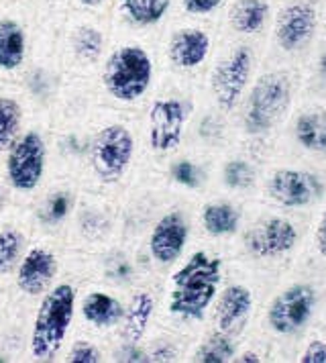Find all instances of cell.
I'll use <instances>...</instances> for the list:
<instances>
[{
  "instance_id": "6da1fadb",
  "label": "cell",
  "mask_w": 326,
  "mask_h": 363,
  "mask_svg": "<svg viewBox=\"0 0 326 363\" xmlns=\"http://www.w3.org/2000/svg\"><path fill=\"white\" fill-rule=\"evenodd\" d=\"M143 172L137 113L96 104L88 118V151L80 186L118 199Z\"/></svg>"
},
{
  "instance_id": "7a4b0ae2",
  "label": "cell",
  "mask_w": 326,
  "mask_h": 363,
  "mask_svg": "<svg viewBox=\"0 0 326 363\" xmlns=\"http://www.w3.org/2000/svg\"><path fill=\"white\" fill-rule=\"evenodd\" d=\"M162 80L157 39L113 29V41L94 76L98 104L139 113Z\"/></svg>"
},
{
  "instance_id": "3957f363",
  "label": "cell",
  "mask_w": 326,
  "mask_h": 363,
  "mask_svg": "<svg viewBox=\"0 0 326 363\" xmlns=\"http://www.w3.org/2000/svg\"><path fill=\"white\" fill-rule=\"evenodd\" d=\"M190 80L162 74L157 90L137 113L143 145V172L157 174L169 157L186 149L198 111Z\"/></svg>"
},
{
  "instance_id": "277c9868",
  "label": "cell",
  "mask_w": 326,
  "mask_h": 363,
  "mask_svg": "<svg viewBox=\"0 0 326 363\" xmlns=\"http://www.w3.org/2000/svg\"><path fill=\"white\" fill-rule=\"evenodd\" d=\"M82 281L76 269L64 265V274L39 298L29 316L27 351L23 362L60 363L62 351L76 330Z\"/></svg>"
},
{
  "instance_id": "5b68a950",
  "label": "cell",
  "mask_w": 326,
  "mask_h": 363,
  "mask_svg": "<svg viewBox=\"0 0 326 363\" xmlns=\"http://www.w3.org/2000/svg\"><path fill=\"white\" fill-rule=\"evenodd\" d=\"M113 41L111 17H98L90 13L72 11L62 18L53 55L65 74V78L94 80L100 64Z\"/></svg>"
},
{
  "instance_id": "8992f818",
  "label": "cell",
  "mask_w": 326,
  "mask_h": 363,
  "mask_svg": "<svg viewBox=\"0 0 326 363\" xmlns=\"http://www.w3.org/2000/svg\"><path fill=\"white\" fill-rule=\"evenodd\" d=\"M2 172L16 206H27L51 178L49 121L33 116L27 129L2 157Z\"/></svg>"
},
{
  "instance_id": "52a82bcc",
  "label": "cell",
  "mask_w": 326,
  "mask_h": 363,
  "mask_svg": "<svg viewBox=\"0 0 326 363\" xmlns=\"http://www.w3.org/2000/svg\"><path fill=\"white\" fill-rule=\"evenodd\" d=\"M64 259L65 247L60 237L35 233L6 290L13 308L31 314L39 298L64 274Z\"/></svg>"
},
{
  "instance_id": "ba28073f",
  "label": "cell",
  "mask_w": 326,
  "mask_h": 363,
  "mask_svg": "<svg viewBox=\"0 0 326 363\" xmlns=\"http://www.w3.org/2000/svg\"><path fill=\"white\" fill-rule=\"evenodd\" d=\"M194 239V216L181 199L169 196L163 202L159 213L151 220L141 239V251L155 274L163 276L172 269L186 251L192 247Z\"/></svg>"
},
{
  "instance_id": "9c48e42d",
  "label": "cell",
  "mask_w": 326,
  "mask_h": 363,
  "mask_svg": "<svg viewBox=\"0 0 326 363\" xmlns=\"http://www.w3.org/2000/svg\"><path fill=\"white\" fill-rule=\"evenodd\" d=\"M62 241L78 253H96L118 241V199L82 188Z\"/></svg>"
},
{
  "instance_id": "30bf717a",
  "label": "cell",
  "mask_w": 326,
  "mask_h": 363,
  "mask_svg": "<svg viewBox=\"0 0 326 363\" xmlns=\"http://www.w3.org/2000/svg\"><path fill=\"white\" fill-rule=\"evenodd\" d=\"M84 281H102L116 290L129 292L149 278H163L151 269L139 245L114 241L96 253H80Z\"/></svg>"
},
{
  "instance_id": "8fae6325",
  "label": "cell",
  "mask_w": 326,
  "mask_h": 363,
  "mask_svg": "<svg viewBox=\"0 0 326 363\" xmlns=\"http://www.w3.org/2000/svg\"><path fill=\"white\" fill-rule=\"evenodd\" d=\"M292 102V82L283 72H269L249 86L241 102V127L249 137H263L286 116Z\"/></svg>"
},
{
  "instance_id": "7c38bea8",
  "label": "cell",
  "mask_w": 326,
  "mask_h": 363,
  "mask_svg": "<svg viewBox=\"0 0 326 363\" xmlns=\"http://www.w3.org/2000/svg\"><path fill=\"white\" fill-rule=\"evenodd\" d=\"M125 316V292L102 281H82L76 308V330L113 343Z\"/></svg>"
},
{
  "instance_id": "4fadbf2b",
  "label": "cell",
  "mask_w": 326,
  "mask_h": 363,
  "mask_svg": "<svg viewBox=\"0 0 326 363\" xmlns=\"http://www.w3.org/2000/svg\"><path fill=\"white\" fill-rule=\"evenodd\" d=\"M172 194L163 188L157 174L141 172V176L118 196V241L141 245V239L163 202Z\"/></svg>"
},
{
  "instance_id": "5bb4252c",
  "label": "cell",
  "mask_w": 326,
  "mask_h": 363,
  "mask_svg": "<svg viewBox=\"0 0 326 363\" xmlns=\"http://www.w3.org/2000/svg\"><path fill=\"white\" fill-rule=\"evenodd\" d=\"M255 66L253 50L244 43L230 48L227 53L214 60L210 72H208V96L212 106L220 111L223 115H232L251 86Z\"/></svg>"
},
{
  "instance_id": "9a60e30c",
  "label": "cell",
  "mask_w": 326,
  "mask_h": 363,
  "mask_svg": "<svg viewBox=\"0 0 326 363\" xmlns=\"http://www.w3.org/2000/svg\"><path fill=\"white\" fill-rule=\"evenodd\" d=\"M214 41L210 31L200 25H179L157 39V53L162 62V74L181 80L198 74L210 64Z\"/></svg>"
},
{
  "instance_id": "2e32d148",
  "label": "cell",
  "mask_w": 326,
  "mask_h": 363,
  "mask_svg": "<svg viewBox=\"0 0 326 363\" xmlns=\"http://www.w3.org/2000/svg\"><path fill=\"white\" fill-rule=\"evenodd\" d=\"M80 192L82 186L78 178L51 176L43 190L25 206L33 233L62 239L76 211Z\"/></svg>"
},
{
  "instance_id": "e0dca14e",
  "label": "cell",
  "mask_w": 326,
  "mask_h": 363,
  "mask_svg": "<svg viewBox=\"0 0 326 363\" xmlns=\"http://www.w3.org/2000/svg\"><path fill=\"white\" fill-rule=\"evenodd\" d=\"M163 278H149L125 292V316L116 341L143 345L149 333L157 327L162 304Z\"/></svg>"
},
{
  "instance_id": "ac0fdd59",
  "label": "cell",
  "mask_w": 326,
  "mask_h": 363,
  "mask_svg": "<svg viewBox=\"0 0 326 363\" xmlns=\"http://www.w3.org/2000/svg\"><path fill=\"white\" fill-rule=\"evenodd\" d=\"M64 84L65 74L57 64L55 55L43 53L33 55L18 86L31 106L33 116H43L49 121L62 96Z\"/></svg>"
},
{
  "instance_id": "d6986e66",
  "label": "cell",
  "mask_w": 326,
  "mask_h": 363,
  "mask_svg": "<svg viewBox=\"0 0 326 363\" xmlns=\"http://www.w3.org/2000/svg\"><path fill=\"white\" fill-rule=\"evenodd\" d=\"M88 118H55L49 123L51 176L80 178L88 151Z\"/></svg>"
},
{
  "instance_id": "ffe728a7",
  "label": "cell",
  "mask_w": 326,
  "mask_h": 363,
  "mask_svg": "<svg viewBox=\"0 0 326 363\" xmlns=\"http://www.w3.org/2000/svg\"><path fill=\"white\" fill-rule=\"evenodd\" d=\"M33 55V25L21 13H0V82H21Z\"/></svg>"
},
{
  "instance_id": "44dd1931",
  "label": "cell",
  "mask_w": 326,
  "mask_h": 363,
  "mask_svg": "<svg viewBox=\"0 0 326 363\" xmlns=\"http://www.w3.org/2000/svg\"><path fill=\"white\" fill-rule=\"evenodd\" d=\"M318 304V294L310 284H293L281 290L267 306V327L279 337H290L310 323Z\"/></svg>"
},
{
  "instance_id": "7402d4cb",
  "label": "cell",
  "mask_w": 326,
  "mask_h": 363,
  "mask_svg": "<svg viewBox=\"0 0 326 363\" xmlns=\"http://www.w3.org/2000/svg\"><path fill=\"white\" fill-rule=\"evenodd\" d=\"M241 243L244 253L255 259H277L296 247L298 229L283 216H267L244 229Z\"/></svg>"
},
{
  "instance_id": "603a6c76",
  "label": "cell",
  "mask_w": 326,
  "mask_h": 363,
  "mask_svg": "<svg viewBox=\"0 0 326 363\" xmlns=\"http://www.w3.org/2000/svg\"><path fill=\"white\" fill-rule=\"evenodd\" d=\"M176 0H114L111 9L113 29L153 37L172 17Z\"/></svg>"
},
{
  "instance_id": "cb8c5ba5",
  "label": "cell",
  "mask_w": 326,
  "mask_h": 363,
  "mask_svg": "<svg viewBox=\"0 0 326 363\" xmlns=\"http://www.w3.org/2000/svg\"><path fill=\"white\" fill-rule=\"evenodd\" d=\"M322 192H325V182L320 180V176L304 169L281 167L265 180L267 199L283 208L310 206L316 200H320Z\"/></svg>"
},
{
  "instance_id": "d4e9b609",
  "label": "cell",
  "mask_w": 326,
  "mask_h": 363,
  "mask_svg": "<svg viewBox=\"0 0 326 363\" xmlns=\"http://www.w3.org/2000/svg\"><path fill=\"white\" fill-rule=\"evenodd\" d=\"M253 311H255L253 290L241 281H228L223 284L218 296L214 300L208 320L212 323V329L228 333L232 337H241L251 320Z\"/></svg>"
},
{
  "instance_id": "484cf974",
  "label": "cell",
  "mask_w": 326,
  "mask_h": 363,
  "mask_svg": "<svg viewBox=\"0 0 326 363\" xmlns=\"http://www.w3.org/2000/svg\"><path fill=\"white\" fill-rule=\"evenodd\" d=\"M35 235L25 206H15L0 218V292H6L25 249Z\"/></svg>"
},
{
  "instance_id": "4316f807",
  "label": "cell",
  "mask_w": 326,
  "mask_h": 363,
  "mask_svg": "<svg viewBox=\"0 0 326 363\" xmlns=\"http://www.w3.org/2000/svg\"><path fill=\"white\" fill-rule=\"evenodd\" d=\"M157 176L162 180L163 188L172 196L181 199L186 194L202 192L210 182V169L200 157H196L184 149L159 167Z\"/></svg>"
},
{
  "instance_id": "83f0119b",
  "label": "cell",
  "mask_w": 326,
  "mask_h": 363,
  "mask_svg": "<svg viewBox=\"0 0 326 363\" xmlns=\"http://www.w3.org/2000/svg\"><path fill=\"white\" fill-rule=\"evenodd\" d=\"M318 27L316 9L310 2H292L279 11L276 21V41L283 51L306 48Z\"/></svg>"
},
{
  "instance_id": "f1b7e54d",
  "label": "cell",
  "mask_w": 326,
  "mask_h": 363,
  "mask_svg": "<svg viewBox=\"0 0 326 363\" xmlns=\"http://www.w3.org/2000/svg\"><path fill=\"white\" fill-rule=\"evenodd\" d=\"M33 111L16 82H0V157L27 129Z\"/></svg>"
},
{
  "instance_id": "f546056e",
  "label": "cell",
  "mask_w": 326,
  "mask_h": 363,
  "mask_svg": "<svg viewBox=\"0 0 326 363\" xmlns=\"http://www.w3.org/2000/svg\"><path fill=\"white\" fill-rule=\"evenodd\" d=\"M194 227L212 241L230 239L243 229V211L230 200H204L196 211Z\"/></svg>"
},
{
  "instance_id": "4dcf8cb0",
  "label": "cell",
  "mask_w": 326,
  "mask_h": 363,
  "mask_svg": "<svg viewBox=\"0 0 326 363\" xmlns=\"http://www.w3.org/2000/svg\"><path fill=\"white\" fill-rule=\"evenodd\" d=\"M239 351V337H232L228 333L212 329L204 333L200 339H196L194 345H190L186 362L192 363H228L235 359Z\"/></svg>"
},
{
  "instance_id": "1f68e13d",
  "label": "cell",
  "mask_w": 326,
  "mask_h": 363,
  "mask_svg": "<svg viewBox=\"0 0 326 363\" xmlns=\"http://www.w3.org/2000/svg\"><path fill=\"white\" fill-rule=\"evenodd\" d=\"M145 353L149 363H178L188 355V337L179 335L176 330L155 327L145 339Z\"/></svg>"
},
{
  "instance_id": "d6a6232c",
  "label": "cell",
  "mask_w": 326,
  "mask_h": 363,
  "mask_svg": "<svg viewBox=\"0 0 326 363\" xmlns=\"http://www.w3.org/2000/svg\"><path fill=\"white\" fill-rule=\"evenodd\" d=\"M269 17L267 0H235L228 11V25L235 33L255 35L265 27Z\"/></svg>"
},
{
  "instance_id": "836d02e7",
  "label": "cell",
  "mask_w": 326,
  "mask_h": 363,
  "mask_svg": "<svg viewBox=\"0 0 326 363\" xmlns=\"http://www.w3.org/2000/svg\"><path fill=\"white\" fill-rule=\"evenodd\" d=\"M204 149L220 147L227 137V115L208 106L206 111H196L192 127H190V139Z\"/></svg>"
},
{
  "instance_id": "e575fe53",
  "label": "cell",
  "mask_w": 326,
  "mask_h": 363,
  "mask_svg": "<svg viewBox=\"0 0 326 363\" xmlns=\"http://www.w3.org/2000/svg\"><path fill=\"white\" fill-rule=\"evenodd\" d=\"M62 363H108V343L92 335L74 330L72 339L62 351Z\"/></svg>"
},
{
  "instance_id": "d590c367",
  "label": "cell",
  "mask_w": 326,
  "mask_h": 363,
  "mask_svg": "<svg viewBox=\"0 0 326 363\" xmlns=\"http://www.w3.org/2000/svg\"><path fill=\"white\" fill-rule=\"evenodd\" d=\"M296 141L308 151L326 155V111H308L293 123Z\"/></svg>"
},
{
  "instance_id": "8d00e7d4",
  "label": "cell",
  "mask_w": 326,
  "mask_h": 363,
  "mask_svg": "<svg viewBox=\"0 0 326 363\" xmlns=\"http://www.w3.org/2000/svg\"><path fill=\"white\" fill-rule=\"evenodd\" d=\"M218 182L228 192H247L257 184V167L243 155H232L218 167Z\"/></svg>"
},
{
  "instance_id": "74e56055",
  "label": "cell",
  "mask_w": 326,
  "mask_h": 363,
  "mask_svg": "<svg viewBox=\"0 0 326 363\" xmlns=\"http://www.w3.org/2000/svg\"><path fill=\"white\" fill-rule=\"evenodd\" d=\"M108 363H149L143 345L116 341L108 345Z\"/></svg>"
},
{
  "instance_id": "f35d334b",
  "label": "cell",
  "mask_w": 326,
  "mask_h": 363,
  "mask_svg": "<svg viewBox=\"0 0 326 363\" xmlns=\"http://www.w3.org/2000/svg\"><path fill=\"white\" fill-rule=\"evenodd\" d=\"M225 4V0H179V9L186 17H210L220 6Z\"/></svg>"
},
{
  "instance_id": "ab89813d",
  "label": "cell",
  "mask_w": 326,
  "mask_h": 363,
  "mask_svg": "<svg viewBox=\"0 0 326 363\" xmlns=\"http://www.w3.org/2000/svg\"><path fill=\"white\" fill-rule=\"evenodd\" d=\"M113 2L114 0H69V6H72V11L106 17V13H111V9H113Z\"/></svg>"
},
{
  "instance_id": "60d3db41",
  "label": "cell",
  "mask_w": 326,
  "mask_h": 363,
  "mask_svg": "<svg viewBox=\"0 0 326 363\" xmlns=\"http://www.w3.org/2000/svg\"><path fill=\"white\" fill-rule=\"evenodd\" d=\"M15 196L11 192V186L4 178V172H2V162H0V218H4L6 215L13 213L15 208Z\"/></svg>"
},
{
  "instance_id": "b9f144b4",
  "label": "cell",
  "mask_w": 326,
  "mask_h": 363,
  "mask_svg": "<svg viewBox=\"0 0 326 363\" xmlns=\"http://www.w3.org/2000/svg\"><path fill=\"white\" fill-rule=\"evenodd\" d=\"M298 362L300 363H326V341L322 339H316V341H312L306 349H304V353L298 357Z\"/></svg>"
},
{
  "instance_id": "7bdbcfd3",
  "label": "cell",
  "mask_w": 326,
  "mask_h": 363,
  "mask_svg": "<svg viewBox=\"0 0 326 363\" xmlns=\"http://www.w3.org/2000/svg\"><path fill=\"white\" fill-rule=\"evenodd\" d=\"M314 243H316V249L318 253L326 257V211L320 216V223L316 227V235H314Z\"/></svg>"
},
{
  "instance_id": "ee69618b",
  "label": "cell",
  "mask_w": 326,
  "mask_h": 363,
  "mask_svg": "<svg viewBox=\"0 0 326 363\" xmlns=\"http://www.w3.org/2000/svg\"><path fill=\"white\" fill-rule=\"evenodd\" d=\"M235 363H261L263 362V355H261L259 351H255V349H244V351H237V355H235Z\"/></svg>"
},
{
  "instance_id": "f6af8a7d",
  "label": "cell",
  "mask_w": 326,
  "mask_h": 363,
  "mask_svg": "<svg viewBox=\"0 0 326 363\" xmlns=\"http://www.w3.org/2000/svg\"><path fill=\"white\" fill-rule=\"evenodd\" d=\"M318 74H320L322 82L326 84V50L320 53V60H318Z\"/></svg>"
}]
</instances>
